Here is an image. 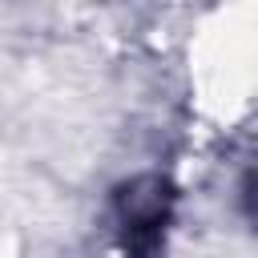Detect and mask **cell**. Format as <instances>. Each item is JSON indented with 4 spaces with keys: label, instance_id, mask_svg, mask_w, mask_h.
Wrapping results in <instances>:
<instances>
[{
    "label": "cell",
    "instance_id": "1",
    "mask_svg": "<svg viewBox=\"0 0 258 258\" xmlns=\"http://www.w3.org/2000/svg\"><path fill=\"white\" fill-rule=\"evenodd\" d=\"M169 206H173V189L161 177H137L117 194L125 246L133 250V258H153L169 222Z\"/></svg>",
    "mask_w": 258,
    "mask_h": 258
},
{
    "label": "cell",
    "instance_id": "2",
    "mask_svg": "<svg viewBox=\"0 0 258 258\" xmlns=\"http://www.w3.org/2000/svg\"><path fill=\"white\" fill-rule=\"evenodd\" d=\"M242 202H246V214H250V222H254V230H258V169L246 177V185H242Z\"/></svg>",
    "mask_w": 258,
    "mask_h": 258
}]
</instances>
